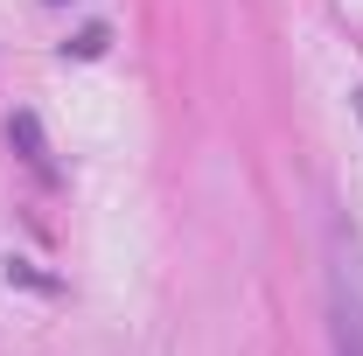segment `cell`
<instances>
[{"mask_svg":"<svg viewBox=\"0 0 363 356\" xmlns=\"http://www.w3.org/2000/svg\"><path fill=\"white\" fill-rule=\"evenodd\" d=\"M7 133H14L21 161H28L35 175H56V161H49V140H43V126H35V112H14V119H7Z\"/></svg>","mask_w":363,"mask_h":356,"instance_id":"2","label":"cell"},{"mask_svg":"<svg viewBox=\"0 0 363 356\" xmlns=\"http://www.w3.org/2000/svg\"><path fill=\"white\" fill-rule=\"evenodd\" d=\"M357 119H363V91H357Z\"/></svg>","mask_w":363,"mask_h":356,"instance_id":"3","label":"cell"},{"mask_svg":"<svg viewBox=\"0 0 363 356\" xmlns=\"http://www.w3.org/2000/svg\"><path fill=\"white\" fill-rule=\"evenodd\" d=\"M328 328L335 356H363V245L357 230H328Z\"/></svg>","mask_w":363,"mask_h":356,"instance_id":"1","label":"cell"},{"mask_svg":"<svg viewBox=\"0 0 363 356\" xmlns=\"http://www.w3.org/2000/svg\"><path fill=\"white\" fill-rule=\"evenodd\" d=\"M56 7H63V0H56Z\"/></svg>","mask_w":363,"mask_h":356,"instance_id":"4","label":"cell"}]
</instances>
